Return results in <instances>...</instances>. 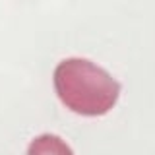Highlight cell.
Instances as JSON below:
<instances>
[{
    "instance_id": "6da1fadb",
    "label": "cell",
    "mask_w": 155,
    "mask_h": 155,
    "mask_svg": "<svg viewBox=\"0 0 155 155\" xmlns=\"http://www.w3.org/2000/svg\"><path fill=\"white\" fill-rule=\"evenodd\" d=\"M54 91L72 113L103 116L116 105L120 84L85 58H66L54 70Z\"/></svg>"
},
{
    "instance_id": "7a4b0ae2",
    "label": "cell",
    "mask_w": 155,
    "mask_h": 155,
    "mask_svg": "<svg viewBox=\"0 0 155 155\" xmlns=\"http://www.w3.org/2000/svg\"><path fill=\"white\" fill-rule=\"evenodd\" d=\"M27 155H74L68 143L54 134H41L29 143Z\"/></svg>"
}]
</instances>
